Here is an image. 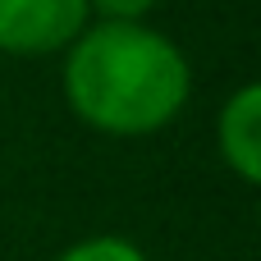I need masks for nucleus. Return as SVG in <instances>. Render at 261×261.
Returning <instances> with one entry per match:
<instances>
[{
	"label": "nucleus",
	"instance_id": "2",
	"mask_svg": "<svg viewBox=\"0 0 261 261\" xmlns=\"http://www.w3.org/2000/svg\"><path fill=\"white\" fill-rule=\"evenodd\" d=\"M87 23V0H0V50L23 60L64 55Z\"/></svg>",
	"mask_w": 261,
	"mask_h": 261
},
{
	"label": "nucleus",
	"instance_id": "4",
	"mask_svg": "<svg viewBox=\"0 0 261 261\" xmlns=\"http://www.w3.org/2000/svg\"><path fill=\"white\" fill-rule=\"evenodd\" d=\"M55 261H151L133 239H119V234H92V239H78L69 243Z\"/></svg>",
	"mask_w": 261,
	"mask_h": 261
},
{
	"label": "nucleus",
	"instance_id": "1",
	"mask_svg": "<svg viewBox=\"0 0 261 261\" xmlns=\"http://www.w3.org/2000/svg\"><path fill=\"white\" fill-rule=\"evenodd\" d=\"M60 87L78 124L110 138H147L184 115L193 69L179 41L151 23L96 18L64 50Z\"/></svg>",
	"mask_w": 261,
	"mask_h": 261
},
{
	"label": "nucleus",
	"instance_id": "3",
	"mask_svg": "<svg viewBox=\"0 0 261 261\" xmlns=\"http://www.w3.org/2000/svg\"><path fill=\"white\" fill-rule=\"evenodd\" d=\"M216 151L225 161V170L257 188L261 184V87L243 83L216 115Z\"/></svg>",
	"mask_w": 261,
	"mask_h": 261
},
{
	"label": "nucleus",
	"instance_id": "5",
	"mask_svg": "<svg viewBox=\"0 0 261 261\" xmlns=\"http://www.w3.org/2000/svg\"><path fill=\"white\" fill-rule=\"evenodd\" d=\"M161 0H87V9L96 18H110V23H147V14Z\"/></svg>",
	"mask_w": 261,
	"mask_h": 261
}]
</instances>
